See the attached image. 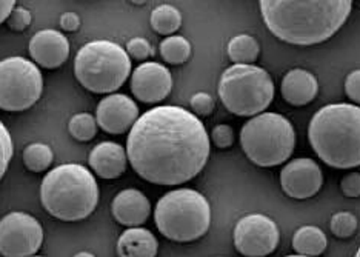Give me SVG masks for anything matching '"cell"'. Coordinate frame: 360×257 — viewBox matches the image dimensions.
Masks as SVG:
<instances>
[{
  "instance_id": "9",
  "label": "cell",
  "mask_w": 360,
  "mask_h": 257,
  "mask_svg": "<svg viewBox=\"0 0 360 257\" xmlns=\"http://www.w3.org/2000/svg\"><path fill=\"white\" fill-rule=\"evenodd\" d=\"M44 91L39 66L20 56L0 61V110L22 113L34 106Z\"/></svg>"
},
{
  "instance_id": "13",
  "label": "cell",
  "mask_w": 360,
  "mask_h": 257,
  "mask_svg": "<svg viewBox=\"0 0 360 257\" xmlns=\"http://www.w3.org/2000/svg\"><path fill=\"white\" fill-rule=\"evenodd\" d=\"M173 89V76L165 65L143 62L131 73V93L139 102L159 104Z\"/></svg>"
},
{
  "instance_id": "26",
  "label": "cell",
  "mask_w": 360,
  "mask_h": 257,
  "mask_svg": "<svg viewBox=\"0 0 360 257\" xmlns=\"http://www.w3.org/2000/svg\"><path fill=\"white\" fill-rule=\"evenodd\" d=\"M357 227H359V220L356 215L349 211L335 213L330 222L331 233L339 239L351 237L357 231Z\"/></svg>"
},
{
  "instance_id": "25",
  "label": "cell",
  "mask_w": 360,
  "mask_h": 257,
  "mask_svg": "<svg viewBox=\"0 0 360 257\" xmlns=\"http://www.w3.org/2000/svg\"><path fill=\"white\" fill-rule=\"evenodd\" d=\"M97 120L93 114L89 113H77L72 115L68 122V132L72 139L79 142H89L97 136Z\"/></svg>"
},
{
  "instance_id": "11",
  "label": "cell",
  "mask_w": 360,
  "mask_h": 257,
  "mask_svg": "<svg viewBox=\"0 0 360 257\" xmlns=\"http://www.w3.org/2000/svg\"><path fill=\"white\" fill-rule=\"evenodd\" d=\"M236 250L245 257H266L279 245L277 223L265 214L252 213L236 223L233 231Z\"/></svg>"
},
{
  "instance_id": "17",
  "label": "cell",
  "mask_w": 360,
  "mask_h": 257,
  "mask_svg": "<svg viewBox=\"0 0 360 257\" xmlns=\"http://www.w3.org/2000/svg\"><path fill=\"white\" fill-rule=\"evenodd\" d=\"M127 150L117 142H101L97 144L88 156V165L93 174L101 179L114 180L119 179L128 167Z\"/></svg>"
},
{
  "instance_id": "29",
  "label": "cell",
  "mask_w": 360,
  "mask_h": 257,
  "mask_svg": "<svg viewBox=\"0 0 360 257\" xmlns=\"http://www.w3.org/2000/svg\"><path fill=\"white\" fill-rule=\"evenodd\" d=\"M125 51L128 53L129 59L142 62L153 56V46L148 40L143 37H133L131 40H128Z\"/></svg>"
},
{
  "instance_id": "4",
  "label": "cell",
  "mask_w": 360,
  "mask_h": 257,
  "mask_svg": "<svg viewBox=\"0 0 360 257\" xmlns=\"http://www.w3.org/2000/svg\"><path fill=\"white\" fill-rule=\"evenodd\" d=\"M101 189L93 171L82 163H62L48 171L40 184L45 211L62 222L89 218L99 205Z\"/></svg>"
},
{
  "instance_id": "33",
  "label": "cell",
  "mask_w": 360,
  "mask_h": 257,
  "mask_svg": "<svg viewBox=\"0 0 360 257\" xmlns=\"http://www.w3.org/2000/svg\"><path fill=\"white\" fill-rule=\"evenodd\" d=\"M345 94L348 99L360 105V70L349 73L345 79Z\"/></svg>"
},
{
  "instance_id": "34",
  "label": "cell",
  "mask_w": 360,
  "mask_h": 257,
  "mask_svg": "<svg viewBox=\"0 0 360 257\" xmlns=\"http://www.w3.org/2000/svg\"><path fill=\"white\" fill-rule=\"evenodd\" d=\"M60 28L68 32H76L80 28V18L75 11H67L60 15Z\"/></svg>"
},
{
  "instance_id": "15",
  "label": "cell",
  "mask_w": 360,
  "mask_h": 257,
  "mask_svg": "<svg viewBox=\"0 0 360 257\" xmlns=\"http://www.w3.org/2000/svg\"><path fill=\"white\" fill-rule=\"evenodd\" d=\"M28 51L31 61L45 70H56L68 61L70 42L63 32L57 30L37 31L31 37Z\"/></svg>"
},
{
  "instance_id": "37",
  "label": "cell",
  "mask_w": 360,
  "mask_h": 257,
  "mask_svg": "<svg viewBox=\"0 0 360 257\" xmlns=\"http://www.w3.org/2000/svg\"><path fill=\"white\" fill-rule=\"evenodd\" d=\"M354 257H360V246L357 248V251H356V254H354Z\"/></svg>"
},
{
  "instance_id": "18",
  "label": "cell",
  "mask_w": 360,
  "mask_h": 257,
  "mask_svg": "<svg viewBox=\"0 0 360 257\" xmlns=\"http://www.w3.org/2000/svg\"><path fill=\"white\" fill-rule=\"evenodd\" d=\"M281 93L290 105L305 106L316 99L319 93V82L313 73L294 68L283 76Z\"/></svg>"
},
{
  "instance_id": "35",
  "label": "cell",
  "mask_w": 360,
  "mask_h": 257,
  "mask_svg": "<svg viewBox=\"0 0 360 257\" xmlns=\"http://www.w3.org/2000/svg\"><path fill=\"white\" fill-rule=\"evenodd\" d=\"M14 8H15L14 0H0V25L6 22L8 15L11 14Z\"/></svg>"
},
{
  "instance_id": "20",
  "label": "cell",
  "mask_w": 360,
  "mask_h": 257,
  "mask_svg": "<svg viewBox=\"0 0 360 257\" xmlns=\"http://www.w3.org/2000/svg\"><path fill=\"white\" fill-rule=\"evenodd\" d=\"M328 240L323 231L314 225H304L292 236V248L299 256L317 257L325 253Z\"/></svg>"
},
{
  "instance_id": "12",
  "label": "cell",
  "mask_w": 360,
  "mask_h": 257,
  "mask_svg": "<svg viewBox=\"0 0 360 257\" xmlns=\"http://www.w3.org/2000/svg\"><path fill=\"white\" fill-rule=\"evenodd\" d=\"M323 185V174L316 161L308 157L294 159L281 171V187L283 193L297 201L316 196Z\"/></svg>"
},
{
  "instance_id": "22",
  "label": "cell",
  "mask_w": 360,
  "mask_h": 257,
  "mask_svg": "<svg viewBox=\"0 0 360 257\" xmlns=\"http://www.w3.org/2000/svg\"><path fill=\"white\" fill-rule=\"evenodd\" d=\"M150 23L158 35L174 36V32L182 27V13L173 5H159L153 10Z\"/></svg>"
},
{
  "instance_id": "24",
  "label": "cell",
  "mask_w": 360,
  "mask_h": 257,
  "mask_svg": "<svg viewBox=\"0 0 360 257\" xmlns=\"http://www.w3.org/2000/svg\"><path fill=\"white\" fill-rule=\"evenodd\" d=\"M54 161V153L50 145L42 142L30 144L23 150V165L31 173H44L51 167Z\"/></svg>"
},
{
  "instance_id": "1",
  "label": "cell",
  "mask_w": 360,
  "mask_h": 257,
  "mask_svg": "<svg viewBox=\"0 0 360 257\" xmlns=\"http://www.w3.org/2000/svg\"><path fill=\"white\" fill-rule=\"evenodd\" d=\"M125 150L139 177L176 187L205 168L211 140L198 115L182 106L160 105L141 114L128 132Z\"/></svg>"
},
{
  "instance_id": "2",
  "label": "cell",
  "mask_w": 360,
  "mask_h": 257,
  "mask_svg": "<svg viewBox=\"0 0 360 257\" xmlns=\"http://www.w3.org/2000/svg\"><path fill=\"white\" fill-rule=\"evenodd\" d=\"M266 28L285 44L309 46L326 42L353 10L351 0H262Z\"/></svg>"
},
{
  "instance_id": "36",
  "label": "cell",
  "mask_w": 360,
  "mask_h": 257,
  "mask_svg": "<svg viewBox=\"0 0 360 257\" xmlns=\"http://www.w3.org/2000/svg\"><path fill=\"white\" fill-rule=\"evenodd\" d=\"M72 257H96L91 251H79L77 254H75Z\"/></svg>"
},
{
  "instance_id": "38",
  "label": "cell",
  "mask_w": 360,
  "mask_h": 257,
  "mask_svg": "<svg viewBox=\"0 0 360 257\" xmlns=\"http://www.w3.org/2000/svg\"><path fill=\"white\" fill-rule=\"evenodd\" d=\"M286 257H305V256H299V254H291V256H286Z\"/></svg>"
},
{
  "instance_id": "8",
  "label": "cell",
  "mask_w": 360,
  "mask_h": 257,
  "mask_svg": "<svg viewBox=\"0 0 360 257\" xmlns=\"http://www.w3.org/2000/svg\"><path fill=\"white\" fill-rule=\"evenodd\" d=\"M219 97L228 111L240 118L264 113L274 99L271 76L256 65H231L219 80Z\"/></svg>"
},
{
  "instance_id": "6",
  "label": "cell",
  "mask_w": 360,
  "mask_h": 257,
  "mask_svg": "<svg viewBox=\"0 0 360 257\" xmlns=\"http://www.w3.org/2000/svg\"><path fill=\"white\" fill-rule=\"evenodd\" d=\"M75 76L94 94H114L131 76V59L112 40H91L76 54Z\"/></svg>"
},
{
  "instance_id": "27",
  "label": "cell",
  "mask_w": 360,
  "mask_h": 257,
  "mask_svg": "<svg viewBox=\"0 0 360 257\" xmlns=\"http://www.w3.org/2000/svg\"><path fill=\"white\" fill-rule=\"evenodd\" d=\"M14 154V144L10 131L5 127V123L0 120V180L4 179L5 173L10 167Z\"/></svg>"
},
{
  "instance_id": "10",
  "label": "cell",
  "mask_w": 360,
  "mask_h": 257,
  "mask_svg": "<svg viewBox=\"0 0 360 257\" xmlns=\"http://www.w3.org/2000/svg\"><path fill=\"white\" fill-rule=\"evenodd\" d=\"M44 244V228L28 213L11 211L0 219V256L32 257Z\"/></svg>"
},
{
  "instance_id": "5",
  "label": "cell",
  "mask_w": 360,
  "mask_h": 257,
  "mask_svg": "<svg viewBox=\"0 0 360 257\" xmlns=\"http://www.w3.org/2000/svg\"><path fill=\"white\" fill-rule=\"evenodd\" d=\"M159 233L179 244L194 242L205 236L211 225V205L202 193L177 188L163 194L154 208Z\"/></svg>"
},
{
  "instance_id": "32",
  "label": "cell",
  "mask_w": 360,
  "mask_h": 257,
  "mask_svg": "<svg viewBox=\"0 0 360 257\" xmlns=\"http://www.w3.org/2000/svg\"><path fill=\"white\" fill-rule=\"evenodd\" d=\"M340 189L347 197H360V173H349L340 180Z\"/></svg>"
},
{
  "instance_id": "23",
  "label": "cell",
  "mask_w": 360,
  "mask_h": 257,
  "mask_svg": "<svg viewBox=\"0 0 360 257\" xmlns=\"http://www.w3.org/2000/svg\"><path fill=\"white\" fill-rule=\"evenodd\" d=\"M162 59L169 65H182L191 57V44L184 36H169L160 42Z\"/></svg>"
},
{
  "instance_id": "31",
  "label": "cell",
  "mask_w": 360,
  "mask_h": 257,
  "mask_svg": "<svg viewBox=\"0 0 360 257\" xmlns=\"http://www.w3.org/2000/svg\"><path fill=\"white\" fill-rule=\"evenodd\" d=\"M234 130L226 125V123H220V125H216L211 131V136L210 140L212 144H214L220 150H226V148L233 146L234 144Z\"/></svg>"
},
{
  "instance_id": "28",
  "label": "cell",
  "mask_w": 360,
  "mask_h": 257,
  "mask_svg": "<svg viewBox=\"0 0 360 257\" xmlns=\"http://www.w3.org/2000/svg\"><path fill=\"white\" fill-rule=\"evenodd\" d=\"M191 113L198 115V118H207V115L212 114L216 108L214 97H212L210 93H205V91H199V93L193 94L191 101Z\"/></svg>"
},
{
  "instance_id": "21",
  "label": "cell",
  "mask_w": 360,
  "mask_h": 257,
  "mask_svg": "<svg viewBox=\"0 0 360 257\" xmlns=\"http://www.w3.org/2000/svg\"><path fill=\"white\" fill-rule=\"evenodd\" d=\"M226 53L234 65H252L260 54V45L250 35L234 36L226 46Z\"/></svg>"
},
{
  "instance_id": "14",
  "label": "cell",
  "mask_w": 360,
  "mask_h": 257,
  "mask_svg": "<svg viewBox=\"0 0 360 257\" xmlns=\"http://www.w3.org/2000/svg\"><path fill=\"white\" fill-rule=\"evenodd\" d=\"M97 125L112 136L125 134L141 118L137 104L127 94L114 93L105 96L96 108Z\"/></svg>"
},
{
  "instance_id": "39",
  "label": "cell",
  "mask_w": 360,
  "mask_h": 257,
  "mask_svg": "<svg viewBox=\"0 0 360 257\" xmlns=\"http://www.w3.org/2000/svg\"><path fill=\"white\" fill-rule=\"evenodd\" d=\"M32 257H44V256H32Z\"/></svg>"
},
{
  "instance_id": "7",
  "label": "cell",
  "mask_w": 360,
  "mask_h": 257,
  "mask_svg": "<svg viewBox=\"0 0 360 257\" xmlns=\"http://www.w3.org/2000/svg\"><path fill=\"white\" fill-rule=\"evenodd\" d=\"M240 145L252 163L271 168L290 159L296 146V132L285 115L262 113L242 127Z\"/></svg>"
},
{
  "instance_id": "30",
  "label": "cell",
  "mask_w": 360,
  "mask_h": 257,
  "mask_svg": "<svg viewBox=\"0 0 360 257\" xmlns=\"http://www.w3.org/2000/svg\"><path fill=\"white\" fill-rule=\"evenodd\" d=\"M31 22H32L31 11L25 6H18V5H15V8L6 19L8 27H10L13 31H18V32L28 30Z\"/></svg>"
},
{
  "instance_id": "19",
  "label": "cell",
  "mask_w": 360,
  "mask_h": 257,
  "mask_svg": "<svg viewBox=\"0 0 360 257\" xmlns=\"http://www.w3.org/2000/svg\"><path fill=\"white\" fill-rule=\"evenodd\" d=\"M116 250L119 257H155L159 242L150 230L134 227L120 234Z\"/></svg>"
},
{
  "instance_id": "3",
  "label": "cell",
  "mask_w": 360,
  "mask_h": 257,
  "mask_svg": "<svg viewBox=\"0 0 360 257\" xmlns=\"http://www.w3.org/2000/svg\"><path fill=\"white\" fill-rule=\"evenodd\" d=\"M308 140L323 163L338 170L360 167V106L331 104L309 120Z\"/></svg>"
},
{
  "instance_id": "16",
  "label": "cell",
  "mask_w": 360,
  "mask_h": 257,
  "mask_svg": "<svg viewBox=\"0 0 360 257\" xmlns=\"http://www.w3.org/2000/svg\"><path fill=\"white\" fill-rule=\"evenodd\" d=\"M112 218L127 228L141 227L151 214L150 199L141 189L125 188L114 196L111 202Z\"/></svg>"
}]
</instances>
